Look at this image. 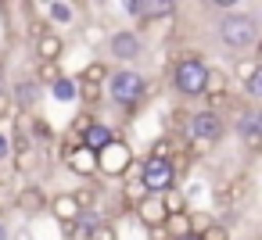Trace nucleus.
Listing matches in <instances>:
<instances>
[{
	"label": "nucleus",
	"mask_w": 262,
	"mask_h": 240,
	"mask_svg": "<svg viewBox=\"0 0 262 240\" xmlns=\"http://www.w3.org/2000/svg\"><path fill=\"white\" fill-rule=\"evenodd\" d=\"M215 36H219V43H223L230 54L248 58V54L255 51L258 36H262V22H258L255 11H226V15L219 18V26H215Z\"/></svg>",
	"instance_id": "obj_1"
},
{
	"label": "nucleus",
	"mask_w": 262,
	"mask_h": 240,
	"mask_svg": "<svg viewBox=\"0 0 262 240\" xmlns=\"http://www.w3.org/2000/svg\"><path fill=\"white\" fill-rule=\"evenodd\" d=\"M108 97L119 104V108H137L144 97H147V79L137 72V68H119V72H108Z\"/></svg>",
	"instance_id": "obj_2"
},
{
	"label": "nucleus",
	"mask_w": 262,
	"mask_h": 240,
	"mask_svg": "<svg viewBox=\"0 0 262 240\" xmlns=\"http://www.w3.org/2000/svg\"><path fill=\"white\" fill-rule=\"evenodd\" d=\"M205 72L208 65L198 58H180L172 65V90L180 97H205Z\"/></svg>",
	"instance_id": "obj_3"
},
{
	"label": "nucleus",
	"mask_w": 262,
	"mask_h": 240,
	"mask_svg": "<svg viewBox=\"0 0 262 240\" xmlns=\"http://www.w3.org/2000/svg\"><path fill=\"white\" fill-rule=\"evenodd\" d=\"M94 158H97V176H104V179H122L133 169V147L126 140H119V136L104 151H97Z\"/></svg>",
	"instance_id": "obj_4"
},
{
	"label": "nucleus",
	"mask_w": 262,
	"mask_h": 240,
	"mask_svg": "<svg viewBox=\"0 0 262 240\" xmlns=\"http://www.w3.org/2000/svg\"><path fill=\"white\" fill-rule=\"evenodd\" d=\"M137 183L144 186V194H147V197H162V194L176 190L172 165H169V161H162V158H144V161H140V179H137Z\"/></svg>",
	"instance_id": "obj_5"
},
{
	"label": "nucleus",
	"mask_w": 262,
	"mask_h": 240,
	"mask_svg": "<svg viewBox=\"0 0 262 240\" xmlns=\"http://www.w3.org/2000/svg\"><path fill=\"white\" fill-rule=\"evenodd\" d=\"M187 136L190 140H198V143H205V147H215L223 136H226V122L208 108V111H198V115H190V122H187Z\"/></svg>",
	"instance_id": "obj_6"
},
{
	"label": "nucleus",
	"mask_w": 262,
	"mask_h": 240,
	"mask_svg": "<svg viewBox=\"0 0 262 240\" xmlns=\"http://www.w3.org/2000/svg\"><path fill=\"white\" fill-rule=\"evenodd\" d=\"M104 47H108V54H112L119 65H133V61L144 54V40H140V33H133V29L112 33V36L104 40Z\"/></svg>",
	"instance_id": "obj_7"
},
{
	"label": "nucleus",
	"mask_w": 262,
	"mask_h": 240,
	"mask_svg": "<svg viewBox=\"0 0 262 240\" xmlns=\"http://www.w3.org/2000/svg\"><path fill=\"white\" fill-rule=\"evenodd\" d=\"M233 133L241 136V143L248 151H262V115L255 108H248V111H241L233 118Z\"/></svg>",
	"instance_id": "obj_8"
},
{
	"label": "nucleus",
	"mask_w": 262,
	"mask_h": 240,
	"mask_svg": "<svg viewBox=\"0 0 262 240\" xmlns=\"http://www.w3.org/2000/svg\"><path fill=\"white\" fill-rule=\"evenodd\" d=\"M8 93H11V108L22 111V115H33V108L43 101V86L36 79H18Z\"/></svg>",
	"instance_id": "obj_9"
},
{
	"label": "nucleus",
	"mask_w": 262,
	"mask_h": 240,
	"mask_svg": "<svg viewBox=\"0 0 262 240\" xmlns=\"http://www.w3.org/2000/svg\"><path fill=\"white\" fill-rule=\"evenodd\" d=\"M33 54H36V61H47V65H61V54H65V40L58 36V33H40L36 40H33Z\"/></svg>",
	"instance_id": "obj_10"
},
{
	"label": "nucleus",
	"mask_w": 262,
	"mask_h": 240,
	"mask_svg": "<svg viewBox=\"0 0 262 240\" xmlns=\"http://www.w3.org/2000/svg\"><path fill=\"white\" fill-rule=\"evenodd\" d=\"M112 140H115V129H112V126H104V122H86V126L79 129V147H86L90 154L104 151Z\"/></svg>",
	"instance_id": "obj_11"
},
{
	"label": "nucleus",
	"mask_w": 262,
	"mask_h": 240,
	"mask_svg": "<svg viewBox=\"0 0 262 240\" xmlns=\"http://www.w3.org/2000/svg\"><path fill=\"white\" fill-rule=\"evenodd\" d=\"M65 169L72 172V176H79V179H94L97 176V158L86 151V147H69L65 151Z\"/></svg>",
	"instance_id": "obj_12"
},
{
	"label": "nucleus",
	"mask_w": 262,
	"mask_h": 240,
	"mask_svg": "<svg viewBox=\"0 0 262 240\" xmlns=\"http://www.w3.org/2000/svg\"><path fill=\"white\" fill-rule=\"evenodd\" d=\"M15 204H18L22 215H40V211H47V190L40 183H26L15 194Z\"/></svg>",
	"instance_id": "obj_13"
},
{
	"label": "nucleus",
	"mask_w": 262,
	"mask_h": 240,
	"mask_svg": "<svg viewBox=\"0 0 262 240\" xmlns=\"http://www.w3.org/2000/svg\"><path fill=\"white\" fill-rule=\"evenodd\" d=\"M8 161H15V172H22V176H26V172H33V169H36V161H40L36 143L18 136V140L11 143V158H8Z\"/></svg>",
	"instance_id": "obj_14"
},
{
	"label": "nucleus",
	"mask_w": 262,
	"mask_h": 240,
	"mask_svg": "<svg viewBox=\"0 0 262 240\" xmlns=\"http://www.w3.org/2000/svg\"><path fill=\"white\" fill-rule=\"evenodd\" d=\"M47 211L58 219V226H61V222H76V219H79V204L72 201V194H69V190H61V194L47 197Z\"/></svg>",
	"instance_id": "obj_15"
},
{
	"label": "nucleus",
	"mask_w": 262,
	"mask_h": 240,
	"mask_svg": "<svg viewBox=\"0 0 262 240\" xmlns=\"http://www.w3.org/2000/svg\"><path fill=\"white\" fill-rule=\"evenodd\" d=\"M226 90H230V76H226L223 68H208V72H205V97H208L212 104H223Z\"/></svg>",
	"instance_id": "obj_16"
},
{
	"label": "nucleus",
	"mask_w": 262,
	"mask_h": 240,
	"mask_svg": "<svg viewBox=\"0 0 262 240\" xmlns=\"http://www.w3.org/2000/svg\"><path fill=\"white\" fill-rule=\"evenodd\" d=\"M248 179L244 176H233V179H226L219 190H215V197H219V204H241L244 197H248Z\"/></svg>",
	"instance_id": "obj_17"
},
{
	"label": "nucleus",
	"mask_w": 262,
	"mask_h": 240,
	"mask_svg": "<svg viewBox=\"0 0 262 240\" xmlns=\"http://www.w3.org/2000/svg\"><path fill=\"white\" fill-rule=\"evenodd\" d=\"M176 11L180 8L172 0H140V22H158V18H169Z\"/></svg>",
	"instance_id": "obj_18"
},
{
	"label": "nucleus",
	"mask_w": 262,
	"mask_h": 240,
	"mask_svg": "<svg viewBox=\"0 0 262 240\" xmlns=\"http://www.w3.org/2000/svg\"><path fill=\"white\" fill-rule=\"evenodd\" d=\"M137 215H140V222L151 229V226H162L165 222V208H162V197H144L140 204H137Z\"/></svg>",
	"instance_id": "obj_19"
},
{
	"label": "nucleus",
	"mask_w": 262,
	"mask_h": 240,
	"mask_svg": "<svg viewBox=\"0 0 262 240\" xmlns=\"http://www.w3.org/2000/svg\"><path fill=\"white\" fill-rule=\"evenodd\" d=\"M162 229H165V236H169V240L190 236V233H194V226H190V211H180V215H165Z\"/></svg>",
	"instance_id": "obj_20"
},
{
	"label": "nucleus",
	"mask_w": 262,
	"mask_h": 240,
	"mask_svg": "<svg viewBox=\"0 0 262 240\" xmlns=\"http://www.w3.org/2000/svg\"><path fill=\"white\" fill-rule=\"evenodd\" d=\"M47 22L72 26L76 22V4H69V0H51V4H47Z\"/></svg>",
	"instance_id": "obj_21"
},
{
	"label": "nucleus",
	"mask_w": 262,
	"mask_h": 240,
	"mask_svg": "<svg viewBox=\"0 0 262 240\" xmlns=\"http://www.w3.org/2000/svg\"><path fill=\"white\" fill-rule=\"evenodd\" d=\"M72 194V201L79 204V211H97V201H101V190L94 186V179L90 183H83L79 190H69Z\"/></svg>",
	"instance_id": "obj_22"
},
{
	"label": "nucleus",
	"mask_w": 262,
	"mask_h": 240,
	"mask_svg": "<svg viewBox=\"0 0 262 240\" xmlns=\"http://www.w3.org/2000/svg\"><path fill=\"white\" fill-rule=\"evenodd\" d=\"M51 97L61 101V104H72L76 101V79L72 76H61L58 83H51Z\"/></svg>",
	"instance_id": "obj_23"
},
{
	"label": "nucleus",
	"mask_w": 262,
	"mask_h": 240,
	"mask_svg": "<svg viewBox=\"0 0 262 240\" xmlns=\"http://www.w3.org/2000/svg\"><path fill=\"white\" fill-rule=\"evenodd\" d=\"M104 79H108V65H104V61H90V65L79 72V79H76V83H94V86H104Z\"/></svg>",
	"instance_id": "obj_24"
},
{
	"label": "nucleus",
	"mask_w": 262,
	"mask_h": 240,
	"mask_svg": "<svg viewBox=\"0 0 262 240\" xmlns=\"http://www.w3.org/2000/svg\"><path fill=\"white\" fill-rule=\"evenodd\" d=\"M162 208H165V215H180V211H187V194H183V190H169V194H162Z\"/></svg>",
	"instance_id": "obj_25"
},
{
	"label": "nucleus",
	"mask_w": 262,
	"mask_h": 240,
	"mask_svg": "<svg viewBox=\"0 0 262 240\" xmlns=\"http://www.w3.org/2000/svg\"><path fill=\"white\" fill-rule=\"evenodd\" d=\"M40 86H51L61 79V65H47V61H36V76H33Z\"/></svg>",
	"instance_id": "obj_26"
},
{
	"label": "nucleus",
	"mask_w": 262,
	"mask_h": 240,
	"mask_svg": "<svg viewBox=\"0 0 262 240\" xmlns=\"http://www.w3.org/2000/svg\"><path fill=\"white\" fill-rule=\"evenodd\" d=\"M172 154H176V140L172 136H158L151 143V151H147V158H162V161H169Z\"/></svg>",
	"instance_id": "obj_27"
},
{
	"label": "nucleus",
	"mask_w": 262,
	"mask_h": 240,
	"mask_svg": "<svg viewBox=\"0 0 262 240\" xmlns=\"http://www.w3.org/2000/svg\"><path fill=\"white\" fill-rule=\"evenodd\" d=\"M101 93H104V86H94V83H76V101H83L86 108H90V104H97V101H101Z\"/></svg>",
	"instance_id": "obj_28"
},
{
	"label": "nucleus",
	"mask_w": 262,
	"mask_h": 240,
	"mask_svg": "<svg viewBox=\"0 0 262 240\" xmlns=\"http://www.w3.org/2000/svg\"><path fill=\"white\" fill-rule=\"evenodd\" d=\"M86 240H119V229H115L112 219H101V222L86 233Z\"/></svg>",
	"instance_id": "obj_29"
},
{
	"label": "nucleus",
	"mask_w": 262,
	"mask_h": 240,
	"mask_svg": "<svg viewBox=\"0 0 262 240\" xmlns=\"http://www.w3.org/2000/svg\"><path fill=\"white\" fill-rule=\"evenodd\" d=\"M244 97H248V101H258V97H262V68H255V72L244 79Z\"/></svg>",
	"instance_id": "obj_30"
},
{
	"label": "nucleus",
	"mask_w": 262,
	"mask_h": 240,
	"mask_svg": "<svg viewBox=\"0 0 262 240\" xmlns=\"http://www.w3.org/2000/svg\"><path fill=\"white\" fill-rule=\"evenodd\" d=\"M198 240H230V229H226L223 222H215V219H212V222L198 233Z\"/></svg>",
	"instance_id": "obj_31"
},
{
	"label": "nucleus",
	"mask_w": 262,
	"mask_h": 240,
	"mask_svg": "<svg viewBox=\"0 0 262 240\" xmlns=\"http://www.w3.org/2000/svg\"><path fill=\"white\" fill-rule=\"evenodd\" d=\"M255 68H262V65H258V58H237V61H233V72H237L233 79H241V83H244Z\"/></svg>",
	"instance_id": "obj_32"
},
{
	"label": "nucleus",
	"mask_w": 262,
	"mask_h": 240,
	"mask_svg": "<svg viewBox=\"0 0 262 240\" xmlns=\"http://www.w3.org/2000/svg\"><path fill=\"white\" fill-rule=\"evenodd\" d=\"M122 197H126V204H129V208H137V204H140V201H144L147 194H144V186H140V183L133 179V183H126V190H122Z\"/></svg>",
	"instance_id": "obj_33"
},
{
	"label": "nucleus",
	"mask_w": 262,
	"mask_h": 240,
	"mask_svg": "<svg viewBox=\"0 0 262 240\" xmlns=\"http://www.w3.org/2000/svg\"><path fill=\"white\" fill-rule=\"evenodd\" d=\"M61 236H69V240H86V233L79 229V222H61Z\"/></svg>",
	"instance_id": "obj_34"
},
{
	"label": "nucleus",
	"mask_w": 262,
	"mask_h": 240,
	"mask_svg": "<svg viewBox=\"0 0 262 240\" xmlns=\"http://www.w3.org/2000/svg\"><path fill=\"white\" fill-rule=\"evenodd\" d=\"M15 108H11V93L8 90H0V118H11Z\"/></svg>",
	"instance_id": "obj_35"
},
{
	"label": "nucleus",
	"mask_w": 262,
	"mask_h": 240,
	"mask_svg": "<svg viewBox=\"0 0 262 240\" xmlns=\"http://www.w3.org/2000/svg\"><path fill=\"white\" fill-rule=\"evenodd\" d=\"M8 158H11V136L0 133V161H8Z\"/></svg>",
	"instance_id": "obj_36"
},
{
	"label": "nucleus",
	"mask_w": 262,
	"mask_h": 240,
	"mask_svg": "<svg viewBox=\"0 0 262 240\" xmlns=\"http://www.w3.org/2000/svg\"><path fill=\"white\" fill-rule=\"evenodd\" d=\"M147 236H151V240H169V236H165V229H162V226H151V229H147Z\"/></svg>",
	"instance_id": "obj_37"
},
{
	"label": "nucleus",
	"mask_w": 262,
	"mask_h": 240,
	"mask_svg": "<svg viewBox=\"0 0 262 240\" xmlns=\"http://www.w3.org/2000/svg\"><path fill=\"white\" fill-rule=\"evenodd\" d=\"M0 240H11V229H8V222L0 219Z\"/></svg>",
	"instance_id": "obj_38"
},
{
	"label": "nucleus",
	"mask_w": 262,
	"mask_h": 240,
	"mask_svg": "<svg viewBox=\"0 0 262 240\" xmlns=\"http://www.w3.org/2000/svg\"><path fill=\"white\" fill-rule=\"evenodd\" d=\"M0 90H4V61H0Z\"/></svg>",
	"instance_id": "obj_39"
},
{
	"label": "nucleus",
	"mask_w": 262,
	"mask_h": 240,
	"mask_svg": "<svg viewBox=\"0 0 262 240\" xmlns=\"http://www.w3.org/2000/svg\"><path fill=\"white\" fill-rule=\"evenodd\" d=\"M180 240H198V236H194V233H190V236H180Z\"/></svg>",
	"instance_id": "obj_40"
}]
</instances>
